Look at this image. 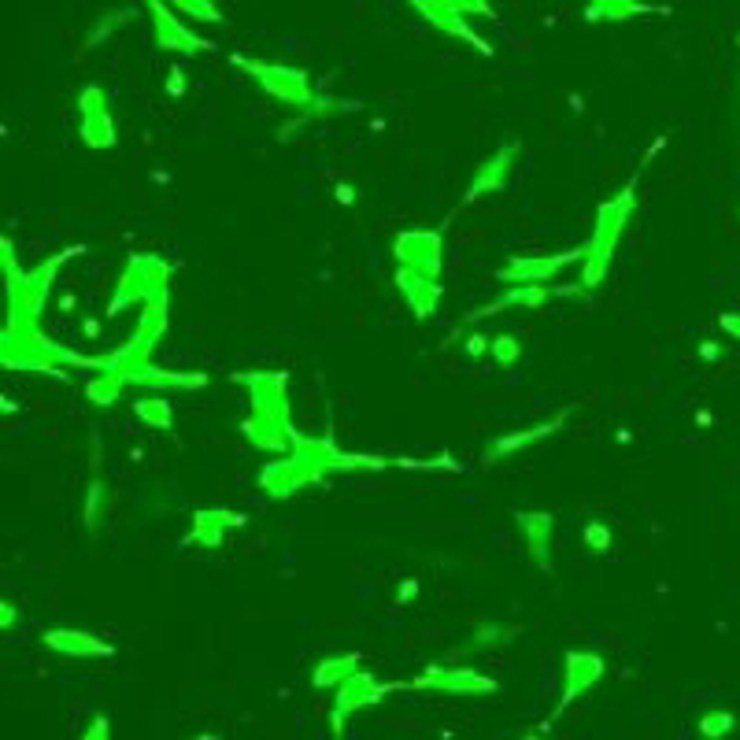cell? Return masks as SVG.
Listing matches in <instances>:
<instances>
[{
	"instance_id": "1",
	"label": "cell",
	"mask_w": 740,
	"mask_h": 740,
	"mask_svg": "<svg viewBox=\"0 0 740 740\" xmlns=\"http://www.w3.org/2000/svg\"><path fill=\"white\" fill-rule=\"evenodd\" d=\"M230 378L248 393V419L242 433L253 448L286 455L300 437L293 422V400H289V374L286 371H237Z\"/></svg>"
},
{
	"instance_id": "2",
	"label": "cell",
	"mask_w": 740,
	"mask_h": 740,
	"mask_svg": "<svg viewBox=\"0 0 740 740\" xmlns=\"http://www.w3.org/2000/svg\"><path fill=\"white\" fill-rule=\"evenodd\" d=\"M116 356H86L60 341H52L49 333L37 330H0V367L4 371H23V374H49V378L64 382L71 371H108Z\"/></svg>"
},
{
	"instance_id": "3",
	"label": "cell",
	"mask_w": 740,
	"mask_h": 740,
	"mask_svg": "<svg viewBox=\"0 0 740 740\" xmlns=\"http://www.w3.org/2000/svg\"><path fill=\"white\" fill-rule=\"evenodd\" d=\"M337 455H341V448L333 444L330 437L300 433L286 455H278V460L259 466V489H264L270 500H293L300 489L326 482L333 474Z\"/></svg>"
},
{
	"instance_id": "4",
	"label": "cell",
	"mask_w": 740,
	"mask_h": 740,
	"mask_svg": "<svg viewBox=\"0 0 740 740\" xmlns=\"http://www.w3.org/2000/svg\"><path fill=\"white\" fill-rule=\"evenodd\" d=\"M82 253H86V245H67V248H60L56 256H49L41 267L19 270L15 278H4V308H8L4 326L8 330H37L60 270H64V264H71V259H78Z\"/></svg>"
},
{
	"instance_id": "5",
	"label": "cell",
	"mask_w": 740,
	"mask_h": 740,
	"mask_svg": "<svg viewBox=\"0 0 740 740\" xmlns=\"http://www.w3.org/2000/svg\"><path fill=\"white\" fill-rule=\"evenodd\" d=\"M633 215H637V179H630L611 201H603L592 218V237L586 242V259H581V281L597 289L614 264V253L622 245V234L630 230Z\"/></svg>"
},
{
	"instance_id": "6",
	"label": "cell",
	"mask_w": 740,
	"mask_h": 740,
	"mask_svg": "<svg viewBox=\"0 0 740 740\" xmlns=\"http://www.w3.org/2000/svg\"><path fill=\"white\" fill-rule=\"evenodd\" d=\"M171 278H174V267L167 264L163 256L133 253L127 259V267H122L116 289H111L108 319H119L122 311H130L133 304L144 308L149 300H171Z\"/></svg>"
},
{
	"instance_id": "7",
	"label": "cell",
	"mask_w": 740,
	"mask_h": 740,
	"mask_svg": "<svg viewBox=\"0 0 740 740\" xmlns=\"http://www.w3.org/2000/svg\"><path fill=\"white\" fill-rule=\"evenodd\" d=\"M230 67H237L242 75H248L259 89L267 93V97L281 100L286 108L300 111V108H308V104L319 97V89H311V75L304 67L281 64V60L242 56V52H234V56H230Z\"/></svg>"
},
{
	"instance_id": "8",
	"label": "cell",
	"mask_w": 740,
	"mask_h": 740,
	"mask_svg": "<svg viewBox=\"0 0 740 740\" xmlns=\"http://www.w3.org/2000/svg\"><path fill=\"white\" fill-rule=\"evenodd\" d=\"M400 693H433V696H493L500 693V682L471 666H448L430 663L422 674L400 682Z\"/></svg>"
},
{
	"instance_id": "9",
	"label": "cell",
	"mask_w": 740,
	"mask_h": 740,
	"mask_svg": "<svg viewBox=\"0 0 740 740\" xmlns=\"http://www.w3.org/2000/svg\"><path fill=\"white\" fill-rule=\"evenodd\" d=\"M389 693H400V682H378L371 671H360L348 674L345 682L333 689V711H330V729L333 733H345L352 715L367 711V707H378Z\"/></svg>"
},
{
	"instance_id": "10",
	"label": "cell",
	"mask_w": 740,
	"mask_h": 740,
	"mask_svg": "<svg viewBox=\"0 0 740 740\" xmlns=\"http://www.w3.org/2000/svg\"><path fill=\"white\" fill-rule=\"evenodd\" d=\"M78 108V141L89 152H111L119 144V127L111 116V97L104 86H82L75 97Z\"/></svg>"
},
{
	"instance_id": "11",
	"label": "cell",
	"mask_w": 740,
	"mask_h": 740,
	"mask_svg": "<svg viewBox=\"0 0 740 740\" xmlns=\"http://www.w3.org/2000/svg\"><path fill=\"white\" fill-rule=\"evenodd\" d=\"M603 674H608V659H603L600 652H567V659H562V693H559V704H556V711H551L548 718H545V733L551 726L559 722L562 715L575 707L581 696H589L597 685L603 682Z\"/></svg>"
},
{
	"instance_id": "12",
	"label": "cell",
	"mask_w": 740,
	"mask_h": 740,
	"mask_svg": "<svg viewBox=\"0 0 740 740\" xmlns=\"http://www.w3.org/2000/svg\"><path fill=\"white\" fill-rule=\"evenodd\" d=\"M144 12H149L152 41L160 52H171V56H201V52L215 49L204 34H196V30L185 23L167 0H144Z\"/></svg>"
},
{
	"instance_id": "13",
	"label": "cell",
	"mask_w": 740,
	"mask_h": 740,
	"mask_svg": "<svg viewBox=\"0 0 740 740\" xmlns=\"http://www.w3.org/2000/svg\"><path fill=\"white\" fill-rule=\"evenodd\" d=\"M396 267L419 270V275L441 278L444 275V237L441 230H400L393 237Z\"/></svg>"
},
{
	"instance_id": "14",
	"label": "cell",
	"mask_w": 740,
	"mask_h": 740,
	"mask_svg": "<svg viewBox=\"0 0 740 740\" xmlns=\"http://www.w3.org/2000/svg\"><path fill=\"white\" fill-rule=\"evenodd\" d=\"M518 152H523V144L518 141H504L496 152H489L482 163L474 167L471 182H466V193H463V207H471L474 201H482V196H493L500 193L504 185L511 182V174H515V163H518Z\"/></svg>"
},
{
	"instance_id": "15",
	"label": "cell",
	"mask_w": 740,
	"mask_h": 740,
	"mask_svg": "<svg viewBox=\"0 0 740 740\" xmlns=\"http://www.w3.org/2000/svg\"><path fill=\"white\" fill-rule=\"evenodd\" d=\"M586 259V245L567 248V253H540V256H511L504 267L496 270V281H556L570 264H581Z\"/></svg>"
},
{
	"instance_id": "16",
	"label": "cell",
	"mask_w": 740,
	"mask_h": 740,
	"mask_svg": "<svg viewBox=\"0 0 740 740\" xmlns=\"http://www.w3.org/2000/svg\"><path fill=\"white\" fill-rule=\"evenodd\" d=\"M548 300H559L556 297V286H548V281H511V286L500 297L485 300L482 308H474L471 315L463 319V326H474V322H482V319L504 315V311H534V308H545Z\"/></svg>"
},
{
	"instance_id": "17",
	"label": "cell",
	"mask_w": 740,
	"mask_h": 740,
	"mask_svg": "<svg viewBox=\"0 0 740 740\" xmlns=\"http://www.w3.org/2000/svg\"><path fill=\"white\" fill-rule=\"evenodd\" d=\"M570 415H575V408H559L556 415H548V419H540V422H534V426H523V430H511V433H504V437H496V441H489V444H485L482 463H485V466L504 463L507 455L526 452V448H534V444H540V441H548V437H556V433L562 430V426L570 422Z\"/></svg>"
},
{
	"instance_id": "18",
	"label": "cell",
	"mask_w": 740,
	"mask_h": 740,
	"mask_svg": "<svg viewBox=\"0 0 740 740\" xmlns=\"http://www.w3.org/2000/svg\"><path fill=\"white\" fill-rule=\"evenodd\" d=\"M393 286H396V293H400V300L408 304V311L419 322H430L437 315V308H441V297H444L441 278L419 275V270H408V267H396L393 270Z\"/></svg>"
},
{
	"instance_id": "19",
	"label": "cell",
	"mask_w": 740,
	"mask_h": 740,
	"mask_svg": "<svg viewBox=\"0 0 740 740\" xmlns=\"http://www.w3.org/2000/svg\"><path fill=\"white\" fill-rule=\"evenodd\" d=\"M245 523V515H237L230 507H196L193 511V526L185 534V545L190 548H223L226 537L234 534L237 526Z\"/></svg>"
},
{
	"instance_id": "20",
	"label": "cell",
	"mask_w": 740,
	"mask_h": 740,
	"mask_svg": "<svg viewBox=\"0 0 740 740\" xmlns=\"http://www.w3.org/2000/svg\"><path fill=\"white\" fill-rule=\"evenodd\" d=\"M408 4L419 12L426 23H430L433 30H441V34H448V37H460L463 45H471L474 52H482L485 60H493V45L478 34V30L471 26V19H463V15H455V12H448V8L441 4V0H408Z\"/></svg>"
},
{
	"instance_id": "21",
	"label": "cell",
	"mask_w": 740,
	"mask_h": 740,
	"mask_svg": "<svg viewBox=\"0 0 740 740\" xmlns=\"http://www.w3.org/2000/svg\"><path fill=\"white\" fill-rule=\"evenodd\" d=\"M515 523L523 529V545L529 562L540 575H551V537H556V515L551 511H515Z\"/></svg>"
},
{
	"instance_id": "22",
	"label": "cell",
	"mask_w": 740,
	"mask_h": 740,
	"mask_svg": "<svg viewBox=\"0 0 740 740\" xmlns=\"http://www.w3.org/2000/svg\"><path fill=\"white\" fill-rule=\"evenodd\" d=\"M41 644L52 655H64V659H108V655H116L108 641H100L97 633L86 630H45Z\"/></svg>"
},
{
	"instance_id": "23",
	"label": "cell",
	"mask_w": 740,
	"mask_h": 740,
	"mask_svg": "<svg viewBox=\"0 0 740 740\" xmlns=\"http://www.w3.org/2000/svg\"><path fill=\"white\" fill-rule=\"evenodd\" d=\"M133 389H207L212 385V378H207L204 371H171V367H155V363H149V367H141L138 374H133Z\"/></svg>"
},
{
	"instance_id": "24",
	"label": "cell",
	"mask_w": 740,
	"mask_h": 740,
	"mask_svg": "<svg viewBox=\"0 0 740 740\" xmlns=\"http://www.w3.org/2000/svg\"><path fill=\"white\" fill-rule=\"evenodd\" d=\"M671 8L648 4V0H586L589 23H630L637 15H663Z\"/></svg>"
},
{
	"instance_id": "25",
	"label": "cell",
	"mask_w": 740,
	"mask_h": 740,
	"mask_svg": "<svg viewBox=\"0 0 740 740\" xmlns=\"http://www.w3.org/2000/svg\"><path fill=\"white\" fill-rule=\"evenodd\" d=\"M127 389H130V378L119 367L93 371V378L86 382V400L93 408H116Z\"/></svg>"
},
{
	"instance_id": "26",
	"label": "cell",
	"mask_w": 740,
	"mask_h": 740,
	"mask_svg": "<svg viewBox=\"0 0 740 740\" xmlns=\"http://www.w3.org/2000/svg\"><path fill=\"white\" fill-rule=\"evenodd\" d=\"M363 666L360 652H341V655H322L315 663V671H311V685L315 689H337L341 682H345L348 674H356Z\"/></svg>"
},
{
	"instance_id": "27",
	"label": "cell",
	"mask_w": 740,
	"mask_h": 740,
	"mask_svg": "<svg viewBox=\"0 0 740 740\" xmlns=\"http://www.w3.org/2000/svg\"><path fill=\"white\" fill-rule=\"evenodd\" d=\"M345 111H360V100H337V97H326V93H319L315 100L308 104V108L297 111V119L289 122L286 130H281V138H289L297 127H304V122H319V119H333V116H345Z\"/></svg>"
},
{
	"instance_id": "28",
	"label": "cell",
	"mask_w": 740,
	"mask_h": 740,
	"mask_svg": "<svg viewBox=\"0 0 740 740\" xmlns=\"http://www.w3.org/2000/svg\"><path fill=\"white\" fill-rule=\"evenodd\" d=\"M518 637V625H507V622H478L471 630V637L463 641L466 652H489V648H500V644L515 641Z\"/></svg>"
},
{
	"instance_id": "29",
	"label": "cell",
	"mask_w": 740,
	"mask_h": 740,
	"mask_svg": "<svg viewBox=\"0 0 740 740\" xmlns=\"http://www.w3.org/2000/svg\"><path fill=\"white\" fill-rule=\"evenodd\" d=\"M133 419L141 426H149V430H171L174 411L163 396H138V400H133Z\"/></svg>"
},
{
	"instance_id": "30",
	"label": "cell",
	"mask_w": 740,
	"mask_h": 740,
	"mask_svg": "<svg viewBox=\"0 0 740 740\" xmlns=\"http://www.w3.org/2000/svg\"><path fill=\"white\" fill-rule=\"evenodd\" d=\"M104 518H108V482L97 474L86 489V504H82V523H86L89 534H97L104 526Z\"/></svg>"
},
{
	"instance_id": "31",
	"label": "cell",
	"mask_w": 740,
	"mask_h": 740,
	"mask_svg": "<svg viewBox=\"0 0 740 740\" xmlns=\"http://www.w3.org/2000/svg\"><path fill=\"white\" fill-rule=\"evenodd\" d=\"M133 15H138V8H133V4H127V8H111V12H104V15L97 19V23H93L89 34H86V49H97L100 41H108L122 23H130Z\"/></svg>"
},
{
	"instance_id": "32",
	"label": "cell",
	"mask_w": 740,
	"mask_h": 740,
	"mask_svg": "<svg viewBox=\"0 0 740 740\" xmlns=\"http://www.w3.org/2000/svg\"><path fill=\"white\" fill-rule=\"evenodd\" d=\"M523 341L515 337V333H496V337H489V360L496 363V367H515L518 360H523Z\"/></svg>"
},
{
	"instance_id": "33",
	"label": "cell",
	"mask_w": 740,
	"mask_h": 740,
	"mask_svg": "<svg viewBox=\"0 0 740 740\" xmlns=\"http://www.w3.org/2000/svg\"><path fill=\"white\" fill-rule=\"evenodd\" d=\"M733 726H737L733 711H722V707H711V711L696 718V729H700V737L707 740H722L726 733H733Z\"/></svg>"
},
{
	"instance_id": "34",
	"label": "cell",
	"mask_w": 740,
	"mask_h": 740,
	"mask_svg": "<svg viewBox=\"0 0 740 740\" xmlns=\"http://www.w3.org/2000/svg\"><path fill=\"white\" fill-rule=\"evenodd\" d=\"M179 15L193 19V23H223V12H218L215 0H167Z\"/></svg>"
},
{
	"instance_id": "35",
	"label": "cell",
	"mask_w": 740,
	"mask_h": 740,
	"mask_svg": "<svg viewBox=\"0 0 740 740\" xmlns=\"http://www.w3.org/2000/svg\"><path fill=\"white\" fill-rule=\"evenodd\" d=\"M611 526L608 523H600V518H589L586 523V529H581V545H586L592 556H603V551L611 548Z\"/></svg>"
},
{
	"instance_id": "36",
	"label": "cell",
	"mask_w": 740,
	"mask_h": 740,
	"mask_svg": "<svg viewBox=\"0 0 740 740\" xmlns=\"http://www.w3.org/2000/svg\"><path fill=\"white\" fill-rule=\"evenodd\" d=\"M441 4L448 8V12H455V15H463V19H474V15L496 19L493 0H441Z\"/></svg>"
},
{
	"instance_id": "37",
	"label": "cell",
	"mask_w": 740,
	"mask_h": 740,
	"mask_svg": "<svg viewBox=\"0 0 740 740\" xmlns=\"http://www.w3.org/2000/svg\"><path fill=\"white\" fill-rule=\"evenodd\" d=\"M163 89L171 100H182L185 89H190V78H185V67L182 64H171L167 67V78H163Z\"/></svg>"
},
{
	"instance_id": "38",
	"label": "cell",
	"mask_w": 740,
	"mask_h": 740,
	"mask_svg": "<svg viewBox=\"0 0 740 740\" xmlns=\"http://www.w3.org/2000/svg\"><path fill=\"white\" fill-rule=\"evenodd\" d=\"M0 270H4V278H15L19 270H23L19 267V256H15V242L8 234L0 237Z\"/></svg>"
},
{
	"instance_id": "39",
	"label": "cell",
	"mask_w": 740,
	"mask_h": 740,
	"mask_svg": "<svg viewBox=\"0 0 740 740\" xmlns=\"http://www.w3.org/2000/svg\"><path fill=\"white\" fill-rule=\"evenodd\" d=\"M463 356H466V360H485V356H489V337H482V333H466V341H463Z\"/></svg>"
},
{
	"instance_id": "40",
	"label": "cell",
	"mask_w": 740,
	"mask_h": 740,
	"mask_svg": "<svg viewBox=\"0 0 740 740\" xmlns=\"http://www.w3.org/2000/svg\"><path fill=\"white\" fill-rule=\"evenodd\" d=\"M108 737H111V722L104 715H97L86 729H82V740H108Z\"/></svg>"
},
{
	"instance_id": "41",
	"label": "cell",
	"mask_w": 740,
	"mask_h": 740,
	"mask_svg": "<svg viewBox=\"0 0 740 740\" xmlns=\"http://www.w3.org/2000/svg\"><path fill=\"white\" fill-rule=\"evenodd\" d=\"M419 592H422L419 578H404L400 586H396V603H415L419 600Z\"/></svg>"
},
{
	"instance_id": "42",
	"label": "cell",
	"mask_w": 740,
	"mask_h": 740,
	"mask_svg": "<svg viewBox=\"0 0 740 740\" xmlns=\"http://www.w3.org/2000/svg\"><path fill=\"white\" fill-rule=\"evenodd\" d=\"M19 619H23V614H19V608H15L12 600H4V603H0V630H4V633H12L15 625H19Z\"/></svg>"
},
{
	"instance_id": "43",
	"label": "cell",
	"mask_w": 740,
	"mask_h": 740,
	"mask_svg": "<svg viewBox=\"0 0 740 740\" xmlns=\"http://www.w3.org/2000/svg\"><path fill=\"white\" fill-rule=\"evenodd\" d=\"M718 326L726 330V337L740 341V311H722V315H718Z\"/></svg>"
},
{
	"instance_id": "44",
	"label": "cell",
	"mask_w": 740,
	"mask_h": 740,
	"mask_svg": "<svg viewBox=\"0 0 740 740\" xmlns=\"http://www.w3.org/2000/svg\"><path fill=\"white\" fill-rule=\"evenodd\" d=\"M696 356H700V363H718V360L726 356V352H722V345H718V341H700Z\"/></svg>"
},
{
	"instance_id": "45",
	"label": "cell",
	"mask_w": 740,
	"mask_h": 740,
	"mask_svg": "<svg viewBox=\"0 0 740 740\" xmlns=\"http://www.w3.org/2000/svg\"><path fill=\"white\" fill-rule=\"evenodd\" d=\"M100 333V322L97 319H86V337H97Z\"/></svg>"
}]
</instances>
